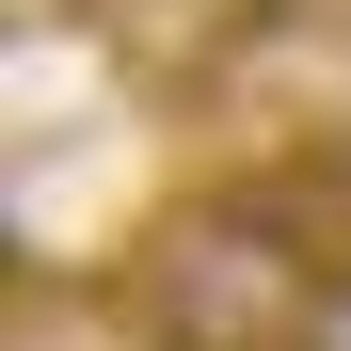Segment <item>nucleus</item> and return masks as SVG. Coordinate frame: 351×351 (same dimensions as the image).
I'll use <instances>...</instances> for the list:
<instances>
[{
	"label": "nucleus",
	"instance_id": "nucleus-2",
	"mask_svg": "<svg viewBox=\"0 0 351 351\" xmlns=\"http://www.w3.org/2000/svg\"><path fill=\"white\" fill-rule=\"evenodd\" d=\"M304 351H351V271L319 287V319H304Z\"/></svg>",
	"mask_w": 351,
	"mask_h": 351
},
{
	"label": "nucleus",
	"instance_id": "nucleus-1",
	"mask_svg": "<svg viewBox=\"0 0 351 351\" xmlns=\"http://www.w3.org/2000/svg\"><path fill=\"white\" fill-rule=\"evenodd\" d=\"M319 287H335V256H319L304 208L208 192L128 256V319H144V351H304Z\"/></svg>",
	"mask_w": 351,
	"mask_h": 351
}]
</instances>
